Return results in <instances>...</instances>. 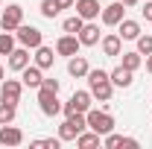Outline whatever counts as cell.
Wrapping results in <instances>:
<instances>
[{"label":"cell","mask_w":152,"mask_h":149,"mask_svg":"<svg viewBox=\"0 0 152 149\" xmlns=\"http://www.w3.org/2000/svg\"><path fill=\"white\" fill-rule=\"evenodd\" d=\"M88 91L94 93V99H99V102H108L114 93V85L111 79H108V70H102V67H91L88 70Z\"/></svg>","instance_id":"obj_1"},{"label":"cell","mask_w":152,"mask_h":149,"mask_svg":"<svg viewBox=\"0 0 152 149\" xmlns=\"http://www.w3.org/2000/svg\"><path fill=\"white\" fill-rule=\"evenodd\" d=\"M85 129H88V117L76 111V114H70V117H64V123L58 126V137H61V143H64V140H76Z\"/></svg>","instance_id":"obj_2"},{"label":"cell","mask_w":152,"mask_h":149,"mask_svg":"<svg viewBox=\"0 0 152 149\" xmlns=\"http://www.w3.org/2000/svg\"><path fill=\"white\" fill-rule=\"evenodd\" d=\"M91 102H94V93L91 91H73L70 93V99L61 105V111H64V117H70V114H88V108H91Z\"/></svg>","instance_id":"obj_3"},{"label":"cell","mask_w":152,"mask_h":149,"mask_svg":"<svg viewBox=\"0 0 152 149\" xmlns=\"http://www.w3.org/2000/svg\"><path fill=\"white\" fill-rule=\"evenodd\" d=\"M88 129H94L96 134H108V131H114V117L108 111H99V108H88Z\"/></svg>","instance_id":"obj_4"},{"label":"cell","mask_w":152,"mask_h":149,"mask_svg":"<svg viewBox=\"0 0 152 149\" xmlns=\"http://www.w3.org/2000/svg\"><path fill=\"white\" fill-rule=\"evenodd\" d=\"M38 108H41V114H44V117H56V114H61L58 93L41 85V88H38Z\"/></svg>","instance_id":"obj_5"},{"label":"cell","mask_w":152,"mask_h":149,"mask_svg":"<svg viewBox=\"0 0 152 149\" xmlns=\"http://www.w3.org/2000/svg\"><path fill=\"white\" fill-rule=\"evenodd\" d=\"M15 38H18L20 47H29V50H35V47L44 44V32L38 26H29V23H20L18 29H15Z\"/></svg>","instance_id":"obj_6"},{"label":"cell","mask_w":152,"mask_h":149,"mask_svg":"<svg viewBox=\"0 0 152 149\" xmlns=\"http://www.w3.org/2000/svg\"><path fill=\"white\" fill-rule=\"evenodd\" d=\"M20 23H23V6H18V3L6 6V9H3V15H0V26H3L6 32H15Z\"/></svg>","instance_id":"obj_7"},{"label":"cell","mask_w":152,"mask_h":149,"mask_svg":"<svg viewBox=\"0 0 152 149\" xmlns=\"http://www.w3.org/2000/svg\"><path fill=\"white\" fill-rule=\"evenodd\" d=\"M20 93H23V82H20V79H3V82H0V102L18 105Z\"/></svg>","instance_id":"obj_8"},{"label":"cell","mask_w":152,"mask_h":149,"mask_svg":"<svg viewBox=\"0 0 152 149\" xmlns=\"http://www.w3.org/2000/svg\"><path fill=\"white\" fill-rule=\"evenodd\" d=\"M99 18H102V23H105V26H117L120 20L126 18V6H123L120 0H117V3H108V6H102Z\"/></svg>","instance_id":"obj_9"},{"label":"cell","mask_w":152,"mask_h":149,"mask_svg":"<svg viewBox=\"0 0 152 149\" xmlns=\"http://www.w3.org/2000/svg\"><path fill=\"white\" fill-rule=\"evenodd\" d=\"M73 9H76V15H79L82 20H96V18H99V12H102L99 0H76Z\"/></svg>","instance_id":"obj_10"},{"label":"cell","mask_w":152,"mask_h":149,"mask_svg":"<svg viewBox=\"0 0 152 149\" xmlns=\"http://www.w3.org/2000/svg\"><path fill=\"white\" fill-rule=\"evenodd\" d=\"M99 50H102V56H108V58L120 56V53H123V38L117 35V32L102 35V38H99Z\"/></svg>","instance_id":"obj_11"},{"label":"cell","mask_w":152,"mask_h":149,"mask_svg":"<svg viewBox=\"0 0 152 149\" xmlns=\"http://www.w3.org/2000/svg\"><path fill=\"white\" fill-rule=\"evenodd\" d=\"M79 47H82L79 35H67V32H64V35L56 41V56H67V58H70V56L79 53Z\"/></svg>","instance_id":"obj_12"},{"label":"cell","mask_w":152,"mask_h":149,"mask_svg":"<svg viewBox=\"0 0 152 149\" xmlns=\"http://www.w3.org/2000/svg\"><path fill=\"white\" fill-rule=\"evenodd\" d=\"M23 143V131L12 123H3L0 126V146H20Z\"/></svg>","instance_id":"obj_13"},{"label":"cell","mask_w":152,"mask_h":149,"mask_svg":"<svg viewBox=\"0 0 152 149\" xmlns=\"http://www.w3.org/2000/svg\"><path fill=\"white\" fill-rule=\"evenodd\" d=\"M20 82H23V88H41V82H44V70L38 67V64H26L23 70H20Z\"/></svg>","instance_id":"obj_14"},{"label":"cell","mask_w":152,"mask_h":149,"mask_svg":"<svg viewBox=\"0 0 152 149\" xmlns=\"http://www.w3.org/2000/svg\"><path fill=\"white\" fill-rule=\"evenodd\" d=\"M99 26H96L94 20H85L82 23V29H79V41H82V47H94V44H99Z\"/></svg>","instance_id":"obj_15"},{"label":"cell","mask_w":152,"mask_h":149,"mask_svg":"<svg viewBox=\"0 0 152 149\" xmlns=\"http://www.w3.org/2000/svg\"><path fill=\"white\" fill-rule=\"evenodd\" d=\"M88 70H91V64H88V58H85V56H79V53H76V56L67 58V73L73 76V79H85Z\"/></svg>","instance_id":"obj_16"},{"label":"cell","mask_w":152,"mask_h":149,"mask_svg":"<svg viewBox=\"0 0 152 149\" xmlns=\"http://www.w3.org/2000/svg\"><path fill=\"white\" fill-rule=\"evenodd\" d=\"M26 64H29V47H15V50L9 53V70L20 73Z\"/></svg>","instance_id":"obj_17"},{"label":"cell","mask_w":152,"mask_h":149,"mask_svg":"<svg viewBox=\"0 0 152 149\" xmlns=\"http://www.w3.org/2000/svg\"><path fill=\"white\" fill-rule=\"evenodd\" d=\"M35 64L41 67V70H50L53 67V61H56V53H53V47H47V44H41V47H35Z\"/></svg>","instance_id":"obj_18"},{"label":"cell","mask_w":152,"mask_h":149,"mask_svg":"<svg viewBox=\"0 0 152 149\" xmlns=\"http://www.w3.org/2000/svg\"><path fill=\"white\" fill-rule=\"evenodd\" d=\"M108 79H111L114 88H129V85L134 82V73H132V70H126V67L120 64V67H114L111 73H108Z\"/></svg>","instance_id":"obj_19"},{"label":"cell","mask_w":152,"mask_h":149,"mask_svg":"<svg viewBox=\"0 0 152 149\" xmlns=\"http://www.w3.org/2000/svg\"><path fill=\"white\" fill-rule=\"evenodd\" d=\"M117 26H120V32H117V35L123 38V41H137V35H140V23H137V20L123 18Z\"/></svg>","instance_id":"obj_20"},{"label":"cell","mask_w":152,"mask_h":149,"mask_svg":"<svg viewBox=\"0 0 152 149\" xmlns=\"http://www.w3.org/2000/svg\"><path fill=\"white\" fill-rule=\"evenodd\" d=\"M99 143H102V134H96L94 129H85L76 137V146L79 149H94V146H99Z\"/></svg>","instance_id":"obj_21"},{"label":"cell","mask_w":152,"mask_h":149,"mask_svg":"<svg viewBox=\"0 0 152 149\" xmlns=\"http://www.w3.org/2000/svg\"><path fill=\"white\" fill-rule=\"evenodd\" d=\"M82 23H85V20L79 18V15H70V18H64V20H61V29H64L67 35H79Z\"/></svg>","instance_id":"obj_22"},{"label":"cell","mask_w":152,"mask_h":149,"mask_svg":"<svg viewBox=\"0 0 152 149\" xmlns=\"http://www.w3.org/2000/svg\"><path fill=\"white\" fill-rule=\"evenodd\" d=\"M120 64H123L126 70H132V73H134V70L143 64V56H140L137 50H134V53H123V61H120Z\"/></svg>","instance_id":"obj_23"},{"label":"cell","mask_w":152,"mask_h":149,"mask_svg":"<svg viewBox=\"0 0 152 149\" xmlns=\"http://www.w3.org/2000/svg\"><path fill=\"white\" fill-rule=\"evenodd\" d=\"M15 41H18L15 32H6V29H3V32H0V56H9V53L15 50Z\"/></svg>","instance_id":"obj_24"},{"label":"cell","mask_w":152,"mask_h":149,"mask_svg":"<svg viewBox=\"0 0 152 149\" xmlns=\"http://www.w3.org/2000/svg\"><path fill=\"white\" fill-rule=\"evenodd\" d=\"M29 146L32 149H58L61 146V137H38V140H32Z\"/></svg>","instance_id":"obj_25"},{"label":"cell","mask_w":152,"mask_h":149,"mask_svg":"<svg viewBox=\"0 0 152 149\" xmlns=\"http://www.w3.org/2000/svg\"><path fill=\"white\" fill-rule=\"evenodd\" d=\"M15 114H18V105H12V102H0V126H3V123H12Z\"/></svg>","instance_id":"obj_26"},{"label":"cell","mask_w":152,"mask_h":149,"mask_svg":"<svg viewBox=\"0 0 152 149\" xmlns=\"http://www.w3.org/2000/svg\"><path fill=\"white\" fill-rule=\"evenodd\" d=\"M38 12H41V15H44V18H56L58 12H61V9H58L56 6V0H41V6H38Z\"/></svg>","instance_id":"obj_27"},{"label":"cell","mask_w":152,"mask_h":149,"mask_svg":"<svg viewBox=\"0 0 152 149\" xmlns=\"http://www.w3.org/2000/svg\"><path fill=\"white\" fill-rule=\"evenodd\" d=\"M137 53L140 56H149L152 53V35H143V32L137 35Z\"/></svg>","instance_id":"obj_28"},{"label":"cell","mask_w":152,"mask_h":149,"mask_svg":"<svg viewBox=\"0 0 152 149\" xmlns=\"http://www.w3.org/2000/svg\"><path fill=\"white\" fill-rule=\"evenodd\" d=\"M120 143H123V134H114V131H108V134L102 137V146H105V149H117Z\"/></svg>","instance_id":"obj_29"},{"label":"cell","mask_w":152,"mask_h":149,"mask_svg":"<svg viewBox=\"0 0 152 149\" xmlns=\"http://www.w3.org/2000/svg\"><path fill=\"white\" fill-rule=\"evenodd\" d=\"M41 85H44V88H50V91H56V93H58V88H61V82H58V79H53V76H50V79L44 76V82H41Z\"/></svg>","instance_id":"obj_30"},{"label":"cell","mask_w":152,"mask_h":149,"mask_svg":"<svg viewBox=\"0 0 152 149\" xmlns=\"http://www.w3.org/2000/svg\"><path fill=\"white\" fill-rule=\"evenodd\" d=\"M140 15H143V20H149V23H152V0H146V3H143Z\"/></svg>","instance_id":"obj_31"},{"label":"cell","mask_w":152,"mask_h":149,"mask_svg":"<svg viewBox=\"0 0 152 149\" xmlns=\"http://www.w3.org/2000/svg\"><path fill=\"white\" fill-rule=\"evenodd\" d=\"M123 149H137L140 143H137V137H123V143H120Z\"/></svg>","instance_id":"obj_32"},{"label":"cell","mask_w":152,"mask_h":149,"mask_svg":"<svg viewBox=\"0 0 152 149\" xmlns=\"http://www.w3.org/2000/svg\"><path fill=\"white\" fill-rule=\"evenodd\" d=\"M73 3H76V0H56L58 9H73Z\"/></svg>","instance_id":"obj_33"},{"label":"cell","mask_w":152,"mask_h":149,"mask_svg":"<svg viewBox=\"0 0 152 149\" xmlns=\"http://www.w3.org/2000/svg\"><path fill=\"white\" fill-rule=\"evenodd\" d=\"M143 64H146V70L152 73V53H149V56H143Z\"/></svg>","instance_id":"obj_34"},{"label":"cell","mask_w":152,"mask_h":149,"mask_svg":"<svg viewBox=\"0 0 152 149\" xmlns=\"http://www.w3.org/2000/svg\"><path fill=\"white\" fill-rule=\"evenodd\" d=\"M120 3H123L126 9H132V6H137V0H120Z\"/></svg>","instance_id":"obj_35"},{"label":"cell","mask_w":152,"mask_h":149,"mask_svg":"<svg viewBox=\"0 0 152 149\" xmlns=\"http://www.w3.org/2000/svg\"><path fill=\"white\" fill-rule=\"evenodd\" d=\"M3 79H6V70H3V64H0V82H3Z\"/></svg>","instance_id":"obj_36"},{"label":"cell","mask_w":152,"mask_h":149,"mask_svg":"<svg viewBox=\"0 0 152 149\" xmlns=\"http://www.w3.org/2000/svg\"><path fill=\"white\" fill-rule=\"evenodd\" d=\"M0 3H3V0H0Z\"/></svg>","instance_id":"obj_37"}]
</instances>
